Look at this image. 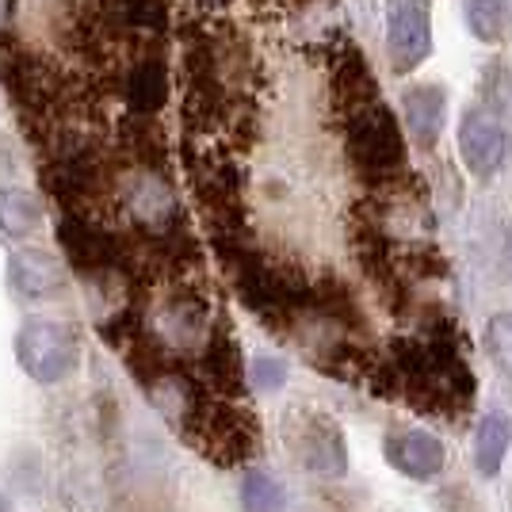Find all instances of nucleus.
<instances>
[{
    "label": "nucleus",
    "instance_id": "2",
    "mask_svg": "<svg viewBox=\"0 0 512 512\" xmlns=\"http://www.w3.org/2000/svg\"><path fill=\"white\" fill-rule=\"evenodd\" d=\"M16 363L20 371L39 386L65 383L81 363V337L73 325L50 318H31L16 329Z\"/></svg>",
    "mask_w": 512,
    "mask_h": 512
},
{
    "label": "nucleus",
    "instance_id": "16",
    "mask_svg": "<svg viewBox=\"0 0 512 512\" xmlns=\"http://www.w3.org/2000/svg\"><path fill=\"white\" fill-rule=\"evenodd\" d=\"M482 100L493 107H486V111H493L501 123L505 119H512V73L505 69V65H490L486 69V81H482Z\"/></svg>",
    "mask_w": 512,
    "mask_h": 512
},
{
    "label": "nucleus",
    "instance_id": "5",
    "mask_svg": "<svg viewBox=\"0 0 512 512\" xmlns=\"http://www.w3.org/2000/svg\"><path fill=\"white\" fill-rule=\"evenodd\" d=\"M287 440H291L299 463L310 474H318V478H344V470H348V448H344L341 428L333 425L329 417L306 413V417H299L291 425Z\"/></svg>",
    "mask_w": 512,
    "mask_h": 512
},
{
    "label": "nucleus",
    "instance_id": "17",
    "mask_svg": "<svg viewBox=\"0 0 512 512\" xmlns=\"http://www.w3.org/2000/svg\"><path fill=\"white\" fill-rule=\"evenodd\" d=\"M486 352L490 360L512 375V314H493L486 325Z\"/></svg>",
    "mask_w": 512,
    "mask_h": 512
},
{
    "label": "nucleus",
    "instance_id": "19",
    "mask_svg": "<svg viewBox=\"0 0 512 512\" xmlns=\"http://www.w3.org/2000/svg\"><path fill=\"white\" fill-rule=\"evenodd\" d=\"M8 31V0H0V35Z\"/></svg>",
    "mask_w": 512,
    "mask_h": 512
},
{
    "label": "nucleus",
    "instance_id": "10",
    "mask_svg": "<svg viewBox=\"0 0 512 512\" xmlns=\"http://www.w3.org/2000/svg\"><path fill=\"white\" fill-rule=\"evenodd\" d=\"M123 100L130 115L153 119L169 100V73L161 58H142L123 73Z\"/></svg>",
    "mask_w": 512,
    "mask_h": 512
},
{
    "label": "nucleus",
    "instance_id": "20",
    "mask_svg": "<svg viewBox=\"0 0 512 512\" xmlns=\"http://www.w3.org/2000/svg\"><path fill=\"white\" fill-rule=\"evenodd\" d=\"M0 512H12L8 509V497H4V493H0Z\"/></svg>",
    "mask_w": 512,
    "mask_h": 512
},
{
    "label": "nucleus",
    "instance_id": "9",
    "mask_svg": "<svg viewBox=\"0 0 512 512\" xmlns=\"http://www.w3.org/2000/svg\"><path fill=\"white\" fill-rule=\"evenodd\" d=\"M402 111H406L409 142L421 146V150H432L436 138H440V130H444V115H448V96H444V88H436V85L406 88Z\"/></svg>",
    "mask_w": 512,
    "mask_h": 512
},
{
    "label": "nucleus",
    "instance_id": "3",
    "mask_svg": "<svg viewBox=\"0 0 512 512\" xmlns=\"http://www.w3.org/2000/svg\"><path fill=\"white\" fill-rule=\"evenodd\" d=\"M459 153L478 180H490L509 161V127L486 107H470L459 119Z\"/></svg>",
    "mask_w": 512,
    "mask_h": 512
},
{
    "label": "nucleus",
    "instance_id": "7",
    "mask_svg": "<svg viewBox=\"0 0 512 512\" xmlns=\"http://www.w3.org/2000/svg\"><path fill=\"white\" fill-rule=\"evenodd\" d=\"M383 451L386 463L398 474L413 478V482H432L444 470V463H448L444 444L432 432H425V428H390Z\"/></svg>",
    "mask_w": 512,
    "mask_h": 512
},
{
    "label": "nucleus",
    "instance_id": "6",
    "mask_svg": "<svg viewBox=\"0 0 512 512\" xmlns=\"http://www.w3.org/2000/svg\"><path fill=\"white\" fill-rule=\"evenodd\" d=\"M8 291L20 302H50L62 299L69 287V272L54 253L46 249H16L8 256Z\"/></svg>",
    "mask_w": 512,
    "mask_h": 512
},
{
    "label": "nucleus",
    "instance_id": "4",
    "mask_svg": "<svg viewBox=\"0 0 512 512\" xmlns=\"http://www.w3.org/2000/svg\"><path fill=\"white\" fill-rule=\"evenodd\" d=\"M386 39L390 58L409 73L432 54V8L428 0H386Z\"/></svg>",
    "mask_w": 512,
    "mask_h": 512
},
{
    "label": "nucleus",
    "instance_id": "15",
    "mask_svg": "<svg viewBox=\"0 0 512 512\" xmlns=\"http://www.w3.org/2000/svg\"><path fill=\"white\" fill-rule=\"evenodd\" d=\"M241 505H245V512H279L283 509V486L268 470H249L241 482Z\"/></svg>",
    "mask_w": 512,
    "mask_h": 512
},
{
    "label": "nucleus",
    "instance_id": "18",
    "mask_svg": "<svg viewBox=\"0 0 512 512\" xmlns=\"http://www.w3.org/2000/svg\"><path fill=\"white\" fill-rule=\"evenodd\" d=\"M283 379H287V363L283 360L260 356V360L253 363V383L260 386V390H276V386H283Z\"/></svg>",
    "mask_w": 512,
    "mask_h": 512
},
{
    "label": "nucleus",
    "instance_id": "14",
    "mask_svg": "<svg viewBox=\"0 0 512 512\" xmlns=\"http://www.w3.org/2000/svg\"><path fill=\"white\" fill-rule=\"evenodd\" d=\"M463 16L478 43L497 46L505 43L512 27V4L509 0H463Z\"/></svg>",
    "mask_w": 512,
    "mask_h": 512
},
{
    "label": "nucleus",
    "instance_id": "1",
    "mask_svg": "<svg viewBox=\"0 0 512 512\" xmlns=\"http://www.w3.org/2000/svg\"><path fill=\"white\" fill-rule=\"evenodd\" d=\"M348 157L371 188L394 184L406 169V130L398 127L394 111L375 104L348 119Z\"/></svg>",
    "mask_w": 512,
    "mask_h": 512
},
{
    "label": "nucleus",
    "instance_id": "13",
    "mask_svg": "<svg viewBox=\"0 0 512 512\" xmlns=\"http://www.w3.org/2000/svg\"><path fill=\"white\" fill-rule=\"evenodd\" d=\"M100 16L123 31H161L169 20L165 0H96Z\"/></svg>",
    "mask_w": 512,
    "mask_h": 512
},
{
    "label": "nucleus",
    "instance_id": "11",
    "mask_svg": "<svg viewBox=\"0 0 512 512\" xmlns=\"http://www.w3.org/2000/svg\"><path fill=\"white\" fill-rule=\"evenodd\" d=\"M46 211L43 199L16 184H0V237L8 241H27L43 230Z\"/></svg>",
    "mask_w": 512,
    "mask_h": 512
},
{
    "label": "nucleus",
    "instance_id": "12",
    "mask_svg": "<svg viewBox=\"0 0 512 512\" xmlns=\"http://www.w3.org/2000/svg\"><path fill=\"white\" fill-rule=\"evenodd\" d=\"M509 448H512V421L501 409H490L478 421V432H474V467H478V474L482 478L501 474L505 459H509Z\"/></svg>",
    "mask_w": 512,
    "mask_h": 512
},
{
    "label": "nucleus",
    "instance_id": "8",
    "mask_svg": "<svg viewBox=\"0 0 512 512\" xmlns=\"http://www.w3.org/2000/svg\"><path fill=\"white\" fill-rule=\"evenodd\" d=\"M333 100H337V111H341L344 119H356L367 107L383 104L371 65L363 62V54L352 43H344L337 50V62H333Z\"/></svg>",
    "mask_w": 512,
    "mask_h": 512
}]
</instances>
